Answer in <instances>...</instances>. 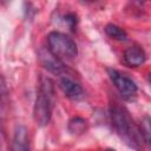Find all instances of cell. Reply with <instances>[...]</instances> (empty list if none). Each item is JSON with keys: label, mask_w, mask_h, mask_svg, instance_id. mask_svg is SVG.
Wrapping results in <instances>:
<instances>
[{"label": "cell", "mask_w": 151, "mask_h": 151, "mask_svg": "<svg viewBox=\"0 0 151 151\" xmlns=\"http://www.w3.org/2000/svg\"><path fill=\"white\" fill-rule=\"evenodd\" d=\"M146 59L145 52L139 46H130L124 52V60L130 67H138Z\"/></svg>", "instance_id": "6"}, {"label": "cell", "mask_w": 151, "mask_h": 151, "mask_svg": "<svg viewBox=\"0 0 151 151\" xmlns=\"http://www.w3.org/2000/svg\"><path fill=\"white\" fill-rule=\"evenodd\" d=\"M107 72H109V76L112 83L114 84L116 88L119 91L120 94L127 97V96H133L137 92V85L130 78L120 74L118 71L112 70V68H109Z\"/></svg>", "instance_id": "5"}, {"label": "cell", "mask_w": 151, "mask_h": 151, "mask_svg": "<svg viewBox=\"0 0 151 151\" xmlns=\"http://www.w3.org/2000/svg\"><path fill=\"white\" fill-rule=\"evenodd\" d=\"M38 59H39V63L41 64V66L53 74L59 76V74L64 73L66 70L65 64L46 47H40L38 50Z\"/></svg>", "instance_id": "4"}, {"label": "cell", "mask_w": 151, "mask_h": 151, "mask_svg": "<svg viewBox=\"0 0 151 151\" xmlns=\"http://www.w3.org/2000/svg\"><path fill=\"white\" fill-rule=\"evenodd\" d=\"M11 151H29L27 129L24 125H17L14 129V136Z\"/></svg>", "instance_id": "8"}, {"label": "cell", "mask_w": 151, "mask_h": 151, "mask_svg": "<svg viewBox=\"0 0 151 151\" xmlns=\"http://www.w3.org/2000/svg\"><path fill=\"white\" fill-rule=\"evenodd\" d=\"M110 116L116 131L125 140V143L136 150H142L144 139L143 134L140 132V129L133 123L127 112L123 107L114 105L110 109Z\"/></svg>", "instance_id": "1"}, {"label": "cell", "mask_w": 151, "mask_h": 151, "mask_svg": "<svg viewBox=\"0 0 151 151\" xmlns=\"http://www.w3.org/2000/svg\"><path fill=\"white\" fill-rule=\"evenodd\" d=\"M87 129V122L81 117H74L68 122V131L72 134H81Z\"/></svg>", "instance_id": "10"}, {"label": "cell", "mask_w": 151, "mask_h": 151, "mask_svg": "<svg viewBox=\"0 0 151 151\" xmlns=\"http://www.w3.org/2000/svg\"><path fill=\"white\" fill-rule=\"evenodd\" d=\"M65 21L68 24V26L71 27V29H73L74 26H76V24H77V17L74 14H67L65 17Z\"/></svg>", "instance_id": "13"}, {"label": "cell", "mask_w": 151, "mask_h": 151, "mask_svg": "<svg viewBox=\"0 0 151 151\" xmlns=\"http://www.w3.org/2000/svg\"><path fill=\"white\" fill-rule=\"evenodd\" d=\"M105 32L107 33L109 37H111L116 40H119V41H125L127 39L126 32L123 28H120L119 26L113 25V24H107L105 27Z\"/></svg>", "instance_id": "11"}, {"label": "cell", "mask_w": 151, "mask_h": 151, "mask_svg": "<svg viewBox=\"0 0 151 151\" xmlns=\"http://www.w3.org/2000/svg\"><path fill=\"white\" fill-rule=\"evenodd\" d=\"M54 105V86L50 78L41 77L39 91L34 101L33 117L39 126H45L50 123Z\"/></svg>", "instance_id": "2"}, {"label": "cell", "mask_w": 151, "mask_h": 151, "mask_svg": "<svg viewBox=\"0 0 151 151\" xmlns=\"http://www.w3.org/2000/svg\"><path fill=\"white\" fill-rule=\"evenodd\" d=\"M106 151H116V150H112V149H109V150H106Z\"/></svg>", "instance_id": "14"}, {"label": "cell", "mask_w": 151, "mask_h": 151, "mask_svg": "<svg viewBox=\"0 0 151 151\" xmlns=\"http://www.w3.org/2000/svg\"><path fill=\"white\" fill-rule=\"evenodd\" d=\"M59 86L65 93V96L70 99H79L84 93L83 87L68 77H61L59 80Z\"/></svg>", "instance_id": "7"}, {"label": "cell", "mask_w": 151, "mask_h": 151, "mask_svg": "<svg viewBox=\"0 0 151 151\" xmlns=\"http://www.w3.org/2000/svg\"><path fill=\"white\" fill-rule=\"evenodd\" d=\"M8 90L6 86V81L0 73V119H5L8 112Z\"/></svg>", "instance_id": "9"}, {"label": "cell", "mask_w": 151, "mask_h": 151, "mask_svg": "<svg viewBox=\"0 0 151 151\" xmlns=\"http://www.w3.org/2000/svg\"><path fill=\"white\" fill-rule=\"evenodd\" d=\"M47 42H48L47 48L60 60L61 58L73 59L78 54V48L73 39L61 32L53 31L48 33Z\"/></svg>", "instance_id": "3"}, {"label": "cell", "mask_w": 151, "mask_h": 151, "mask_svg": "<svg viewBox=\"0 0 151 151\" xmlns=\"http://www.w3.org/2000/svg\"><path fill=\"white\" fill-rule=\"evenodd\" d=\"M140 132L143 134V138H144L145 143H149V140H150V118L149 117H145L144 122L142 123Z\"/></svg>", "instance_id": "12"}]
</instances>
